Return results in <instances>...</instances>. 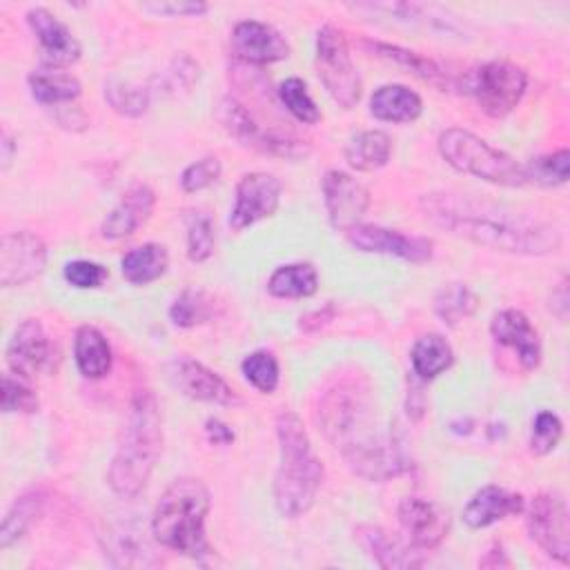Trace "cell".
Instances as JSON below:
<instances>
[{
    "instance_id": "cell-1",
    "label": "cell",
    "mask_w": 570,
    "mask_h": 570,
    "mask_svg": "<svg viewBox=\"0 0 570 570\" xmlns=\"http://www.w3.org/2000/svg\"><path fill=\"white\" fill-rule=\"evenodd\" d=\"M318 425L343 454L354 474L367 481H387L410 470L396 434L385 430L365 387L338 381L318 403Z\"/></svg>"
},
{
    "instance_id": "cell-2",
    "label": "cell",
    "mask_w": 570,
    "mask_h": 570,
    "mask_svg": "<svg viewBox=\"0 0 570 570\" xmlns=\"http://www.w3.org/2000/svg\"><path fill=\"white\" fill-rule=\"evenodd\" d=\"M419 207L436 227L494 252L543 256L561 247L557 227L508 205L465 194L430 191L419 196Z\"/></svg>"
},
{
    "instance_id": "cell-3",
    "label": "cell",
    "mask_w": 570,
    "mask_h": 570,
    "mask_svg": "<svg viewBox=\"0 0 570 570\" xmlns=\"http://www.w3.org/2000/svg\"><path fill=\"white\" fill-rule=\"evenodd\" d=\"M163 450L160 407L149 390L131 396L116 454L107 470V483L120 499L138 497L158 463Z\"/></svg>"
},
{
    "instance_id": "cell-4",
    "label": "cell",
    "mask_w": 570,
    "mask_h": 570,
    "mask_svg": "<svg viewBox=\"0 0 570 570\" xmlns=\"http://www.w3.org/2000/svg\"><path fill=\"white\" fill-rule=\"evenodd\" d=\"M276 439L281 463L274 474V505L281 517L296 519L314 505L325 479V468L314 454L298 414L289 410L278 412Z\"/></svg>"
},
{
    "instance_id": "cell-5",
    "label": "cell",
    "mask_w": 570,
    "mask_h": 570,
    "mask_svg": "<svg viewBox=\"0 0 570 570\" xmlns=\"http://www.w3.org/2000/svg\"><path fill=\"white\" fill-rule=\"evenodd\" d=\"M209 505L212 497L200 479L183 476L171 481L151 514L154 541L194 561H205L214 554L205 532Z\"/></svg>"
},
{
    "instance_id": "cell-6",
    "label": "cell",
    "mask_w": 570,
    "mask_h": 570,
    "mask_svg": "<svg viewBox=\"0 0 570 570\" xmlns=\"http://www.w3.org/2000/svg\"><path fill=\"white\" fill-rule=\"evenodd\" d=\"M436 145L441 158L461 174H470L499 187L525 185L523 165L468 129L450 127L441 131Z\"/></svg>"
},
{
    "instance_id": "cell-7",
    "label": "cell",
    "mask_w": 570,
    "mask_h": 570,
    "mask_svg": "<svg viewBox=\"0 0 570 570\" xmlns=\"http://www.w3.org/2000/svg\"><path fill=\"white\" fill-rule=\"evenodd\" d=\"M316 73L332 96V100L343 107L352 109L361 100L363 82L358 69L352 62V53L343 31L334 24H323L316 31Z\"/></svg>"
},
{
    "instance_id": "cell-8",
    "label": "cell",
    "mask_w": 570,
    "mask_h": 570,
    "mask_svg": "<svg viewBox=\"0 0 570 570\" xmlns=\"http://www.w3.org/2000/svg\"><path fill=\"white\" fill-rule=\"evenodd\" d=\"M528 89V73L510 60H490L465 78V91L474 96L483 114L503 118L521 102Z\"/></svg>"
},
{
    "instance_id": "cell-9",
    "label": "cell",
    "mask_w": 570,
    "mask_h": 570,
    "mask_svg": "<svg viewBox=\"0 0 570 570\" xmlns=\"http://www.w3.org/2000/svg\"><path fill=\"white\" fill-rule=\"evenodd\" d=\"M216 118L229 136H234L240 145L252 147L261 154L289 158V160H296V158H303L309 154V147L305 140H301L292 134L278 131V129L261 127V122L254 120V116L247 111V107L232 96L220 98V102L216 107Z\"/></svg>"
},
{
    "instance_id": "cell-10",
    "label": "cell",
    "mask_w": 570,
    "mask_h": 570,
    "mask_svg": "<svg viewBox=\"0 0 570 570\" xmlns=\"http://www.w3.org/2000/svg\"><path fill=\"white\" fill-rule=\"evenodd\" d=\"M4 356L9 370L27 381L40 374H53L60 365V350L38 318H27L13 330Z\"/></svg>"
},
{
    "instance_id": "cell-11",
    "label": "cell",
    "mask_w": 570,
    "mask_h": 570,
    "mask_svg": "<svg viewBox=\"0 0 570 570\" xmlns=\"http://www.w3.org/2000/svg\"><path fill=\"white\" fill-rule=\"evenodd\" d=\"M525 523L530 539L550 557L561 563L570 559V523L568 505L557 492H539L525 505Z\"/></svg>"
},
{
    "instance_id": "cell-12",
    "label": "cell",
    "mask_w": 570,
    "mask_h": 570,
    "mask_svg": "<svg viewBox=\"0 0 570 570\" xmlns=\"http://www.w3.org/2000/svg\"><path fill=\"white\" fill-rule=\"evenodd\" d=\"M283 185L274 174L249 171L236 183L234 207L229 212V227L243 232L263 218L274 216L278 209Z\"/></svg>"
},
{
    "instance_id": "cell-13",
    "label": "cell",
    "mask_w": 570,
    "mask_h": 570,
    "mask_svg": "<svg viewBox=\"0 0 570 570\" xmlns=\"http://www.w3.org/2000/svg\"><path fill=\"white\" fill-rule=\"evenodd\" d=\"M47 245L45 240L27 229L7 232L0 240V285L18 287L36 276H40L47 267Z\"/></svg>"
},
{
    "instance_id": "cell-14",
    "label": "cell",
    "mask_w": 570,
    "mask_h": 570,
    "mask_svg": "<svg viewBox=\"0 0 570 570\" xmlns=\"http://www.w3.org/2000/svg\"><path fill=\"white\" fill-rule=\"evenodd\" d=\"M321 189L330 225L336 232H347L361 223L370 207V191L361 180L343 169H330L321 180Z\"/></svg>"
},
{
    "instance_id": "cell-15",
    "label": "cell",
    "mask_w": 570,
    "mask_h": 570,
    "mask_svg": "<svg viewBox=\"0 0 570 570\" xmlns=\"http://www.w3.org/2000/svg\"><path fill=\"white\" fill-rule=\"evenodd\" d=\"M167 376L171 385L185 394L187 399L214 403V405H234L238 396L234 387L214 370L203 365L200 361L178 354L167 363Z\"/></svg>"
},
{
    "instance_id": "cell-16",
    "label": "cell",
    "mask_w": 570,
    "mask_h": 570,
    "mask_svg": "<svg viewBox=\"0 0 570 570\" xmlns=\"http://www.w3.org/2000/svg\"><path fill=\"white\" fill-rule=\"evenodd\" d=\"M347 243L367 254H383L403 258L410 263H423L432 258V240L423 236H407L399 229H387L381 225L358 223L345 232Z\"/></svg>"
},
{
    "instance_id": "cell-17",
    "label": "cell",
    "mask_w": 570,
    "mask_h": 570,
    "mask_svg": "<svg viewBox=\"0 0 570 570\" xmlns=\"http://www.w3.org/2000/svg\"><path fill=\"white\" fill-rule=\"evenodd\" d=\"M396 517L405 539L421 552L439 548L448 537L452 523L450 512L443 505L421 497L403 499L399 503Z\"/></svg>"
},
{
    "instance_id": "cell-18",
    "label": "cell",
    "mask_w": 570,
    "mask_h": 570,
    "mask_svg": "<svg viewBox=\"0 0 570 570\" xmlns=\"http://www.w3.org/2000/svg\"><path fill=\"white\" fill-rule=\"evenodd\" d=\"M24 18H27L31 33L38 40L40 60L45 67L62 69V67H69L80 60L82 47H80L78 38L49 9L31 7Z\"/></svg>"
},
{
    "instance_id": "cell-19",
    "label": "cell",
    "mask_w": 570,
    "mask_h": 570,
    "mask_svg": "<svg viewBox=\"0 0 570 570\" xmlns=\"http://www.w3.org/2000/svg\"><path fill=\"white\" fill-rule=\"evenodd\" d=\"M232 51L247 65H272L289 56V42L285 36L267 22L240 20L234 24L229 36Z\"/></svg>"
},
{
    "instance_id": "cell-20",
    "label": "cell",
    "mask_w": 570,
    "mask_h": 570,
    "mask_svg": "<svg viewBox=\"0 0 570 570\" xmlns=\"http://www.w3.org/2000/svg\"><path fill=\"white\" fill-rule=\"evenodd\" d=\"M354 13L365 18H390L392 22L407 27H425L432 31H459L456 16L441 4L425 2H356L347 4Z\"/></svg>"
},
{
    "instance_id": "cell-21",
    "label": "cell",
    "mask_w": 570,
    "mask_h": 570,
    "mask_svg": "<svg viewBox=\"0 0 570 570\" xmlns=\"http://www.w3.org/2000/svg\"><path fill=\"white\" fill-rule=\"evenodd\" d=\"M492 338L512 350L523 370H537L541 363V338L537 327L521 309H501L490 321Z\"/></svg>"
},
{
    "instance_id": "cell-22",
    "label": "cell",
    "mask_w": 570,
    "mask_h": 570,
    "mask_svg": "<svg viewBox=\"0 0 570 570\" xmlns=\"http://www.w3.org/2000/svg\"><path fill=\"white\" fill-rule=\"evenodd\" d=\"M154 207H156L154 189L145 183L131 185L105 216L100 225L102 238L120 240L136 234L151 218Z\"/></svg>"
},
{
    "instance_id": "cell-23",
    "label": "cell",
    "mask_w": 570,
    "mask_h": 570,
    "mask_svg": "<svg viewBox=\"0 0 570 570\" xmlns=\"http://www.w3.org/2000/svg\"><path fill=\"white\" fill-rule=\"evenodd\" d=\"M354 541L361 550L374 559L376 566L396 570V568H416L423 566L421 550H416L407 539H399L381 525L361 523L354 528Z\"/></svg>"
},
{
    "instance_id": "cell-24",
    "label": "cell",
    "mask_w": 570,
    "mask_h": 570,
    "mask_svg": "<svg viewBox=\"0 0 570 570\" xmlns=\"http://www.w3.org/2000/svg\"><path fill=\"white\" fill-rule=\"evenodd\" d=\"M525 510V499L519 492H510L501 485H483L476 490L463 508V521L468 528H488L508 517H517Z\"/></svg>"
},
{
    "instance_id": "cell-25",
    "label": "cell",
    "mask_w": 570,
    "mask_h": 570,
    "mask_svg": "<svg viewBox=\"0 0 570 570\" xmlns=\"http://www.w3.org/2000/svg\"><path fill=\"white\" fill-rule=\"evenodd\" d=\"M27 85L36 102L53 109L73 105L82 94V85L73 73L62 69H51V67L31 71L27 76Z\"/></svg>"
},
{
    "instance_id": "cell-26",
    "label": "cell",
    "mask_w": 570,
    "mask_h": 570,
    "mask_svg": "<svg viewBox=\"0 0 570 570\" xmlns=\"http://www.w3.org/2000/svg\"><path fill=\"white\" fill-rule=\"evenodd\" d=\"M421 96L405 85H381L370 98V114L383 122H414L421 116Z\"/></svg>"
},
{
    "instance_id": "cell-27",
    "label": "cell",
    "mask_w": 570,
    "mask_h": 570,
    "mask_svg": "<svg viewBox=\"0 0 570 570\" xmlns=\"http://www.w3.org/2000/svg\"><path fill=\"white\" fill-rule=\"evenodd\" d=\"M105 554L111 559L114 566L120 568H136V566H158L154 559V550L145 539V532L131 525H116L109 528L105 534Z\"/></svg>"
},
{
    "instance_id": "cell-28",
    "label": "cell",
    "mask_w": 570,
    "mask_h": 570,
    "mask_svg": "<svg viewBox=\"0 0 570 570\" xmlns=\"http://www.w3.org/2000/svg\"><path fill=\"white\" fill-rule=\"evenodd\" d=\"M76 367L85 379L98 381L111 370V347L105 334L94 325H80L73 336Z\"/></svg>"
},
{
    "instance_id": "cell-29",
    "label": "cell",
    "mask_w": 570,
    "mask_h": 570,
    "mask_svg": "<svg viewBox=\"0 0 570 570\" xmlns=\"http://www.w3.org/2000/svg\"><path fill=\"white\" fill-rule=\"evenodd\" d=\"M392 156V138L381 129L358 131L345 145V160L356 171H376Z\"/></svg>"
},
{
    "instance_id": "cell-30",
    "label": "cell",
    "mask_w": 570,
    "mask_h": 570,
    "mask_svg": "<svg viewBox=\"0 0 570 570\" xmlns=\"http://www.w3.org/2000/svg\"><path fill=\"white\" fill-rule=\"evenodd\" d=\"M412 374L419 381H432L454 363V350L441 334H423L410 350Z\"/></svg>"
},
{
    "instance_id": "cell-31",
    "label": "cell",
    "mask_w": 570,
    "mask_h": 570,
    "mask_svg": "<svg viewBox=\"0 0 570 570\" xmlns=\"http://www.w3.org/2000/svg\"><path fill=\"white\" fill-rule=\"evenodd\" d=\"M169 267V254L160 243H145L120 258V272L131 285H147L160 278Z\"/></svg>"
},
{
    "instance_id": "cell-32",
    "label": "cell",
    "mask_w": 570,
    "mask_h": 570,
    "mask_svg": "<svg viewBox=\"0 0 570 570\" xmlns=\"http://www.w3.org/2000/svg\"><path fill=\"white\" fill-rule=\"evenodd\" d=\"M42 505H45V497L40 490H29L13 499V503L9 505V510L2 519V528H0V548L2 550L11 548L16 541H20L29 532V528L42 514Z\"/></svg>"
},
{
    "instance_id": "cell-33",
    "label": "cell",
    "mask_w": 570,
    "mask_h": 570,
    "mask_svg": "<svg viewBox=\"0 0 570 570\" xmlns=\"http://www.w3.org/2000/svg\"><path fill=\"white\" fill-rule=\"evenodd\" d=\"M365 47H370L376 56H381V58L403 67L405 71L419 76L421 80H425V82H430V85H434L439 89L448 87L445 71L434 60H430V58H425V56H421V53H416L412 49H403L399 45H390V42H381V40H367Z\"/></svg>"
},
{
    "instance_id": "cell-34",
    "label": "cell",
    "mask_w": 570,
    "mask_h": 570,
    "mask_svg": "<svg viewBox=\"0 0 570 570\" xmlns=\"http://www.w3.org/2000/svg\"><path fill=\"white\" fill-rule=\"evenodd\" d=\"M267 289L276 298H309L318 289V272L312 263H289L272 272Z\"/></svg>"
},
{
    "instance_id": "cell-35",
    "label": "cell",
    "mask_w": 570,
    "mask_h": 570,
    "mask_svg": "<svg viewBox=\"0 0 570 570\" xmlns=\"http://www.w3.org/2000/svg\"><path fill=\"white\" fill-rule=\"evenodd\" d=\"M479 307L476 294L465 283H448L434 296V314L448 325L456 327L468 321Z\"/></svg>"
},
{
    "instance_id": "cell-36",
    "label": "cell",
    "mask_w": 570,
    "mask_h": 570,
    "mask_svg": "<svg viewBox=\"0 0 570 570\" xmlns=\"http://www.w3.org/2000/svg\"><path fill=\"white\" fill-rule=\"evenodd\" d=\"M105 100L109 107L125 118H140L151 105L149 87L134 85L120 76H111L105 82Z\"/></svg>"
},
{
    "instance_id": "cell-37",
    "label": "cell",
    "mask_w": 570,
    "mask_h": 570,
    "mask_svg": "<svg viewBox=\"0 0 570 570\" xmlns=\"http://www.w3.org/2000/svg\"><path fill=\"white\" fill-rule=\"evenodd\" d=\"M198 76H200L198 62L191 56L180 53L167 65L165 71L154 76L147 87L151 96H178L189 91L198 82Z\"/></svg>"
},
{
    "instance_id": "cell-38",
    "label": "cell",
    "mask_w": 570,
    "mask_h": 570,
    "mask_svg": "<svg viewBox=\"0 0 570 570\" xmlns=\"http://www.w3.org/2000/svg\"><path fill=\"white\" fill-rule=\"evenodd\" d=\"M214 316V298L196 287L183 289L169 305V318L176 327H196Z\"/></svg>"
},
{
    "instance_id": "cell-39",
    "label": "cell",
    "mask_w": 570,
    "mask_h": 570,
    "mask_svg": "<svg viewBox=\"0 0 570 570\" xmlns=\"http://www.w3.org/2000/svg\"><path fill=\"white\" fill-rule=\"evenodd\" d=\"M523 174H525V183H537L541 187L566 185L570 174V151L563 147L552 154L530 158L523 165Z\"/></svg>"
},
{
    "instance_id": "cell-40",
    "label": "cell",
    "mask_w": 570,
    "mask_h": 570,
    "mask_svg": "<svg viewBox=\"0 0 570 570\" xmlns=\"http://www.w3.org/2000/svg\"><path fill=\"white\" fill-rule=\"evenodd\" d=\"M187 229V258L191 263H205L216 247V229L214 220L207 212L191 209L185 214Z\"/></svg>"
},
{
    "instance_id": "cell-41",
    "label": "cell",
    "mask_w": 570,
    "mask_h": 570,
    "mask_svg": "<svg viewBox=\"0 0 570 570\" xmlns=\"http://www.w3.org/2000/svg\"><path fill=\"white\" fill-rule=\"evenodd\" d=\"M240 372L245 381L261 394H272L281 381L278 358L269 350H256L247 354L240 363Z\"/></svg>"
},
{
    "instance_id": "cell-42",
    "label": "cell",
    "mask_w": 570,
    "mask_h": 570,
    "mask_svg": "<svg viewBox=\"0 0 570 570\" xmlns=\"http://www.w3.org/2000/svg\"><path fill=\"white\" fill-rule=\"evenodd\" d=\"M278 96L281 102L285 105V109L305 125H314L321 120V109L316 107V102L312 100L307 85L301 78H287L281 82L278 87Z\"/></svg>"
},
{
    "instance_id": "cell-43",
    "label": "cell",
    "mask_w": 570,
    "mask_h": 570,
    "mask_svg": "<svg viewBox=\"0 0 570 570\" xmlns=\"http://www.w3.org/2000/svg\"><path fill=\"white\" fill-rule=\"evenodd\" d=\"M563 436V423L561 419L550 412V410H541L537 412V416L532 419V428H530V452L537 456H546L550 454L559 441Z\"/></svg>"
},
{
    "instance_id": "cell-44",
    "label": "cell",
    "mask_w": 570,
    "mask_h": 570,
    "mask_svg": "<svg viewBox=\"0 0 570 570\" xmlns=\"http://www.w3.org/2000/svg\"><path fill=\"white\" fill-rule=\"evenodd\" d=\"M38 410V394L22 376H2V412L4 414H31Z\"/></svg>"
},
{
    "instance_id": "cell-45",
    "label": "cell",
    "mask_w": 570,
    "mask_h": 570,
    "mask_svg": "<svg viewBox=\"0 0 570 570\" xmlns=\"http://www.w3.org/2000/svg\"><path fill=\"white\" fill-rule=\"evenodd\" d=\"M220 160L216 156H203L189 163L180 174V187L185 194H196L212 187L220 178Z\"/></svg>"
},
{
    "instance_id": "cell-46",
    "label": "cell",
    "mask_w": 570,
    "mask_h": 570,
    "mask_svg": "<svg viewBox=\"0 0 570 570\" xmlns=\"http://www.w3.org/2000/svg\"><path fill=\"white\" fill-rule=\"evenodd\" d=\"M62 276L76 289H96V287H100L109 278V272H107L105 265H100L96 261L78 258V261H69L65 265Z\"/></svg>"
},
{
    "instance_id": "cell-47",
    "label": "cell",
    "mask_w": 570,
    "mask_h": 570,
    "mask_svg": "<svg viewBox=\"0 0 570 570\" xmlns=\"http://www.w3.org/2000/svg\"><path fill=\"white\" fill-rule=\"evenodd\" d=\"M142 11L154 13V16H169V18H189V16H203L207 13L205 2H194V0H165V2H145L140 4Z\"/></svg>"
},
{
    "instance_id": "cell-48",
    "label": "cell",
    "mask_w": 570,
    "mask_h": 570,
    "mask_svg": "<svg viewBox=\"0 0 570 570\" xmlns=\"http://www.w3.org/2000/svg\"><path fill=\"white\" fill-rule=\"evenodd\" d=\"M334 314H336L334 305H332V303H327V305H323V307H318V309H314V312H309V314L301 316L298 327H301L303 332H307V334L318 332L321 327H325V325L334 318Z\"/></svg>"
},
{
    "instance_id": "cell-49",
    "label": "cell",
    "mask_w": 570,
    "mask_h": 570,
    "mask_svg": "<svg viewBox=\"0 0 570 570\" xmlns=\"http://www.w3.org/2000/svg\"><path fill=\"white\" fill-rule=\"evenodd\" d=\"M205 434H207L209 443H214V445H232L234 439H236L234 430L225 421H220L216 416H209L205 421Z\"/></svg>"
},
{
    "instance_id": "cell-50",
    "label": "cell",
    "mask_w": 570,
    "mask_h": 570,
    "mask_svg": "<svg viewBox=\"0 0 570 570\" xmlns=\"http://www.w3.org/2000/svg\"><path fill=\"white\" fill-rule=\"evenodd\" d=\"M568 309H570L568 278H561V281H559V285L552 289V296H550V312H552L559 321H566Z\"/></svg>"
},
{
    "instance_id": "cell-51",
    "label": "cell",
    "mask_w": 570,
    "mask_h": 570,
    "mask_svg": "<svg viewBox=\"0 0 570 570\" xmlns=\"http://www.w3.org/2000/svg\"><path fill=\"white\" fill-rule=\"evenodd\" d=\"M56 120L67 127V129H82L85 127V114L76 107V105H67V107H60L58 114H56Z\"/></svg>"
},
{
    "instance_id": "cell-52",
    "label": "cell",
    "mask_w": 570,
    "mask_h": 570,
    "mask_svg": "<svg viewBox=\"0 0 570 570\" xmlns=\"http://www.w3.org/2000/svg\"><path fill=\"white\" fill-rule=\"evenodd\" d=\"M0 149H2V169H9L11 160H13V151H16V142L13 138L4 131L2 140H0Z\"/></svg>"
}]
</instances>
